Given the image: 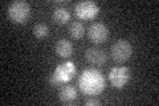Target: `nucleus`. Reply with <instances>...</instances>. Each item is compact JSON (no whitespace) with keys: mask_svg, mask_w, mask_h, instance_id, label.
I'll list each match as a JSON object with an SVG mask.
<instances>
[{"mask_svg":"<svg viewBox=\"0 0 159 106\" xmlns=\"http://www.w3.org/2000/svg\"><path fill=\"white\" fill-rule=\"evenodd\" d=\"M74 12L80 20H92L98 15L99 7L94 2H81L76 4Z\"/></svg>","mask_w":159,"mask_h":106,"instance_id":"5","label":"nucleus"},{"mask_svg":"<svg viewBox=\"0 0 159 106\" xmlns=\"http://www.w3.org/2000/svg\"><path fill=\"white\" fill-rule=\"evenodd\" d=\"M60 101L65 104H72L74 99L77 98V89L72 86V85H64L60 89V94H58Z\"/></svg>","mask_w":159,"mask_h":106,"instance_id":"10","label":"nucleus"},{"mask_svg":"<svg viewBox=\"0 0 159 106\" xmlns=\"http://www.w3.org/2000/svg\"><path fill=\"white\" fill-rule=\"evenodd\" d=\"M89 39L94 44H102L106 41V39L109 36V29L103 23H93L89 27Z\"/></svg>","mask_w":159,"mask_h":106,"instance_id":"7","label":"nucleus"},{"mask_svg":"<svg viewBox=\"0 0 159 106\" xmlns=\"http://www.w3.org/2000/svg\"><path fill=\"white\" fill-rule=\"evenodd\" d=\"M69 33L73 39H81L85 33V28H84V24L81 21H73L69 25Z\"/></svg>","mask_w":159,"mask_h":106,"instance_id":"12","label":"nucleus"},{"mask_svg":"<svg viewBox=\"0 0 159 106\" xmlns=\"http://www.w3.org/2000/svg\"><path fill=\"white\" fill-rule=\"evenodd\" d=\"M54 50H56V54L58 57L68 58V57H70L73 53V45H72V43H69V40L61 39L56 43Z\"/></svg>","mask_w":159,"mask_h":106,"instance_id":"9","label":"nucleus"},{"mask_svg":"<svg viewBox=\"0 0 159 106\" xmlns=\"http://www.w3.org/2000/svg\"><path fill=\"white\" fill-rule=\"evenodd\" d=\"M109 80H110V82L114 88L121 89L130 80V70L126 67H116L109 73Z\"/></svg>","mask_w":159,"mask_h":106,"instance_id":"6","label":"nucleus"},{"mask_svg":"<svg viewBox=\"0 0 159 106\" xmlns=\"http://www.w3.org/2000/svg\"><path fill=\"white\" fill-rule=\"evenodd\" d=\"M99 104H101V101L97 99V98H88V99H85V105L93 106V105H99Z\"/></svg>","mask_w":159,"mask_h":106,"instance_id":"14","label":"nucleus"},{"mask_svg":"<svg viewBox=\"0 0 159 106\" xmlns=\"http://www.w3.org/2000/svg\"><path fill=\"white\" fill-rule=\"evenodd\" d=\"M8 16L16 24L25 23L31 16V6L27 2H21V0L13 2L8 7Z\"/></svg>","mask_w":159,"mask_h":106,"instance_id":"3","label":"nucleus"},{"mask_svg":"<svg viewBox=\"0 0 159 106\" xmlns=\"http://www.w3.org/2000/svg\"><path fill=\"white\" fill-rule=\"evenodd\" d=\"M33 35H34V36H36L37 39H44V37H47L48 35H49V28H48V25L44 24V23L36 24V25L33 27Z\"/></svg>","mask_w":159,"mask_h":106,"instance_id":"13","label":"nucleus"},{"mask_svg":"<svg viewBox=\"0 0 159 106\" xmlns=\"http://www.w3.org/2000/svg\"><path fill=\"white\" fill-rule=\"evenodd\" d=\"M76 65L72 61H65L62 64H60L58 67L54 69V72L49 76L48 82L51 86H61V85L68 84L76 74Z\"/></svg>","mask_w":159,"mask_h":106,"instance_id":"2","label":"nucleus"},{"mask_svg":"<svg viewBox=\"0 0 159 106\" xmlns=\"http://www.w3.org/2000/svg\"><path fill=\"white\" fill-rule=\"evenodd\" d=\"M111 57L117 62H125L133 54V45L127 40H117L111 45Z\"/></svg>","mask_w":159,"mask_h":106,"instance_id":"4","label":"nucleus"},{"mask_svg":"<svg viewBox=\"0 0 159 106\" xmlns=\"http://www.w3.org/2000/svg\"><path fill=\"white\" fill-rule=\"evenodd\" d=\"M80 89L88 95H97L105 89V78L97 69H86L80 76Z\"/></svg>","mask_w":159,"mask_h":106,"instance_id":"1","label":"nucleus"},{"mask_svg":"<svg viewBox=\"0 0 159 106\" xmlns=\"http://www.w3.org/2000/svg\"><path fill=\"white\" fill-rule=\"evenodd\" d=\"M52 19L53 21L56 24H60V25H64L69 21V19H70V13L66 8L64 7H57L56 9L53 11V15H52Z\"/></svg>","mask_w":159,"mask_h":106,"instance_id":"11","label":"nucleus"},{"mask_svg":"<svg viewBox=\"0 0 159 106\" xmlns=\"http://www.w3.org/2000/svg\"><path fill=\"white\" fill-rule=\"evenodd\" d=\"M85 57L89 62L96 67H101L106 62V53L98 48H89L85 53Z\"/></svg>","mask_w":159,"mask_h":106,"instance_id":"8","label":"nucleus"}]
</instances>
